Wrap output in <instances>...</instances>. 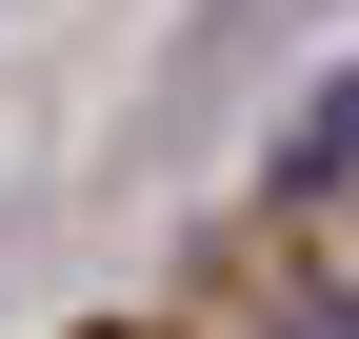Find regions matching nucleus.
Segmentation results:
<instances>
[{
    "instance_id": "f03ea898",
    "label": "nucleus",
    "mask_w": 359,
    "mask_h": 339,
    "mask_svg": "<svg viewBox=\"0 0 359 339\" xmlns=\"http://www.w3.org/2000/svg\"><path fill=\"white\" fill-rule=\"evenodd\" d=\"M280 339H359V300H299V319H280Z\"/></svg>"
},
{
    "instance_id": "f257e3e1",
    "label": "nucleus",
    "mask_w": 359,
    "mask_h": 339,
    "mask_svg": "<svg viewBox=\"0 0 359 339\" xmlns=\"http://www.w3.org/2000/svg\"><path fill=\"white\" fill-rule=\"evenodd\" d=\"M339 180H359V80H320L280 120V200H339Z\"/></svg>"
}]
</instances>
